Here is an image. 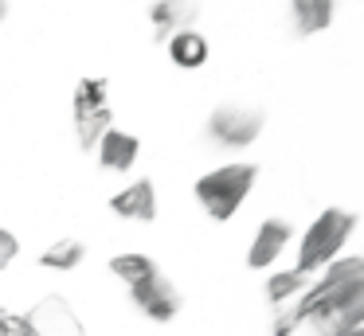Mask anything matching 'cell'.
Here are the masks:
<instances>
[{"label":"cell","mask_w":364,"mask_h":336,"mask_svg":"<svg viewBox=\"0 0 364 336\" xmlns=\"http://www.w3.org/2000/svg\"><path fill=\"white\" fill-rule=\"evenodd\" d=\"M301 325L314 336H348L364 325V258L341 254L314 273L309 289L298 297Z\"/></svg>","instance_id":"1"},{"label":"cell","mask_w":364,"mask_h":336,"mask_svg":"<svg viewBox=\"0 0 364 336\" xmlns=\"http://www.w3.org/2000/svg\"><path fill=\"white\" fill-rule=\"evenodd\" d=\"M255 184H259V164L235 161V164H223V168H212L208 176H200L196 180V200H200V207L208 211V219L228 223V219L239 215V207L247 203V195H251Z\"/></svg>","instance_id":"2"},{"label":"cell","mask_w":364,"mask_h":336,"mask_svg":"<svg viewBox=\"0 0 364 336\" xmlns=\"http://www.w3.org/2000/svg\"><path fill=\"white\" fill-rule=\"evenodd\" d=\"M356 231V215L345 207H325L314 223L301 231V242H298V270L306 273H317L333 262V258L345 254L348 239Z\"/></svg>","instance_id":"3"},{"label":"cell","mask_w":364,"mask_h":336,"mask_svg":"<svg viewBox=\"0 0 364 336\" xmlns=\"http://www.w3.org/2000/svg\"><path fill=\"white\" fill-rule=\"evenodd\" d=\"M71 121H75V137L79 148L95 153L98 137L114 125V109H110V82L106 78H79L71 98Z\"/></svg>","instance_id":"4"},{"label":"cell","mask_w":364,"mask_h":336,"mask_svg":"<svg viewBox=\"0 0 364 336\" xmlns=\"http://www.w3.org/2000/svg\"><path fill=\"white\" fill-rule=\"evenodd\" d=\"M262 125H267V114L247 102H223V106L212 109L208 117V137H212L215 148H251L259 141Z\"/></svg>","instance_id":"5"},{"label":"cell","mask_w":364,"mask_h":336,"mask_svg":"<svg viewBox=\"0 0 364 336\" xmlns=\"http://www.w3.org/2000/svg\"><path fill=\"white\" fill-rule=\"evenodd\" d=\"M28 336H87L82 317L75 313V305L63 293H48L24 313Z\"/></svg>","instance_id":"6"},{"label":"cell","mask_w":364,"mask_h":336,"mask_svg":"<svg viewBox=\"0 0 364 336\" xmlns=\"http://www.w3.org/2000/svg\"><path fill=\"white\" fill-rule=\"evenodd\" d=\"M129 297H134V305H137V309H141L149 320H173L176 313L184 309L181 286H176L168 273H161V270H153L145 281L129 286Z\"/></svg>","instance_id":"7"},{"label":"cell","mask_w":364,"mask_h":336,"mask_svg":"<svg viewBox=\"0 0 364 336\" xmlns=\"http://www.w3.org/2000/svg\"><path fill=\"white\" fill-rule=\"evenodd\" d=\"M290 239H294L290 219H278V215L262 219L255 239H251V246H247V266H251V270H270V266L286 254Z\"/></svg>","instance_id":"8"},{"label":"cell","mask_w":364,"mask_h":336,"mask_svg":"<svg viewBox=\"0 0 364 336\" xmlns=\"http://www.w3.org/2000/svg\"><path fill=\"white\" fill-rule=\"evenodd\" d=\"M110 211L118 219H129V223H153L157 219V184L149 176L126 184L122 192H114Z\"/></svg>","instance_id":"9"},{"label":"cell","mask_w":364,"mask_h":336,"mask_svg":"<svg viewBox=\"0 0 364 336\" xmlns=\"http://www.w3.org/2000/svg\"><path fill=\"white\" fill-rule=\"evenodd\" d=\"M95 156H98V168H106V172H129L137 164V156H141V141H137L134 133L110 125V129L98 137Z\"/></svg>","instance_id":"10"},{"label":"cell","mask_w":364,"mask_h":336,"mask_svg":"<svg viewBox=\"0 0 364 336\" xmlns=\"http://www.w3.org/2000/svg\"><path fill=\"white\" fill-rule=\"evenodd\" d=\"M196 20H200V0H153L149 4V23L157 43H165L181 28H196Z\"/></svg>","instance_id":"11"},{"label":"cell","mask_w":364,"mask_h":336,"mask_svg":"<svg viewBox=\"0 0 364 336\" xmlns=\"http://www.w3.org/2000/svg\"><path fill=\"white\" fill-rule=\"evenodd\" d=\"M165 47H168V59H173L176 67H184V70L204 67L208 55H212V43H208V36H204L200 28H181V31H173V36L165 39Z\"/></svg>","instance_id":"12"},{"label":"cell","mask_w":364,"mask_h":336,"mask_svg":"<svg viewBox=\"0 0 364 336\" xmlns=\"http://www.w3.org/2000/svg\"><path fill=\"white\" fill-rule=\"evenodd\" d=\"M337 16V0H290V20L298 36H321Z\"/></svg>","instance_id":"13"},{"label":"cell","mask_w":364,"mask_h":336,"mask_svg":"<svg viewBox=\"0 0 364 336\" xmlns=\"http://www.w3.org/2000/svg\"><path fill=\"white\" fill-rule=\"evenodd\" d=\"M309 281H314V273H306V270H298V266H290V270H278V273H270L267 278V297H270V305H294L301 293L309 289Z\"/></svg>","instance_id":"14"},{"label":"cell","mask_w":364,"mask_h":336,"mask_svg":"<svg viewBox=\"0 0 364 336\" xmlns=\"http://www.w3.org/2000/svg\"><path fill=\"white\" fill-rule=\"evenodd\" d=\"M82 258H87V242H82V239H55L40 254V266H43V270L71 273V270H79V266H82Z\"/></svg>","instance_id":"15"},{"label":"cell","mask_w":364,"mask_h":336,"mask_svg":"<svg viewBox=\"0 0 364 336\" xmlns=\"http://www.w3.org/2000/svg\"><path fill=\"white\" fill-rule=\"evenodd\" d=\"M153 270H161V266L153 262L149 254H141V250H126V254H114V258H110V273H114V278H122L126 286L145 281Z\"/></svg>","instance_id":"16"},{"label":"cell","mask_w":364,"mask_h":336,"mask_svg":"<svg viewBox=\"0 0 364 336\" xmlns=\"http://www.w3.org/2000/svg\"><path fill=\"white\" fill-rule=\"evenodd\" d=\"M20 254V239L9 231V227H0V270H9Z\"/></svg>","instance_id":"17"},{"label":"cell","mask_w":364,"mask_h":336,"mask_svg":"<svg viewBox=\"0 0 364 336\" xmlns=\"http://www.w3.org/2000/svg\"><path fill=\"white\" fill-rule=\"evenodd\" d=\"M0 336H28L24 317H16V313H9V309H0Z\"/></svg>","instance_id":"18"},{"label":"cell","mask_w":364,"mask_h":336,"mask_svg":"<svg viewBox=\"0 0 364 336\" xmlns=\"http://www.w3.org/2000/svg\"><path fill=\"white\" fill-rule=\"evenodd\" d=\"M9 20V0H0V23Z\"/></svg>","instance_id":"19"},{"label":"cell","mask_w":364,"mask_h":336,"mask_svg":"<svg viewBox=\"0 0 364 336\" xmlns=\"http://www.w3.org/2000/svg\"><path fill=\"white\" fill-rule=\"evenodd\" d=\"M348 336H364V325H360V328H356V332H348Z\"/></svg>","instance_id":"20"}]
</instances>
